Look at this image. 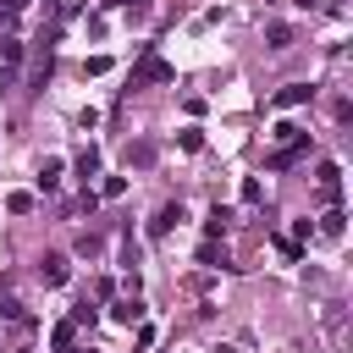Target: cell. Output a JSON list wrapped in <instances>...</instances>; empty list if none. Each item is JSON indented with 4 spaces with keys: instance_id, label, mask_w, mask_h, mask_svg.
Returning a JSON list of instances; mask_svg holds the SVG:
<instances>
[{
    "instance_id": "obj_1",
    "label": "cell",
    "mask_w": 353,
    "mask_h": 353,
    "mask_svg": "<svg viewBox=\"0 0 353 353\" xmlns=\"http://www.w3.org/2000/svg\"><path fill=\"white\" fill-rule=\"evenodd\" d=\"M292 44V28L287 22H270V50H287Z\"/></svg>"
},
{
    "instance_id": "obj_2",
    "label": "cell",
    "mask_w": 353,
    "mask_h": 353,
    "mask_svg": "<svg viewBox=\"0 0 353 353\" xmlns=\"http://www.w3.org/2000/svg\"><path fill=\"white\" fill-rule=\"evenodd\" d=\"M44 281H66V259H61V254L44 259Z\"/></svg>"
},
{
    "instance_id": "obj_3",
    "label": "cell",
    "mask_w": 353,
    "mask_h": 353,
    "mask_svg": "<svg viewBox=\"0 0 353 353\" xmlns=\"http://www.w3.org/2000/svg\"><path fill=\"white\" fill-rule=\"evenodd\" d=\"M298 99H309V88H303V83H292V88H281V105H298Z\"/></svg>"
},
{
    "instance_id": "obj_4",
    "label": "cell",
    "mask_w": 353,
    "mask_h": 353,
    "mask_svg": "<svg viewBox=\"0 0 353 353\" xmlns=\"http://www.w3.org/2000/svg\"><path fill=\"white\" fill-rule=\"evenodd\" d=\"M0 6H6V11H22V6H28V0H0Z\"/></svg>"
}]
</instances>
